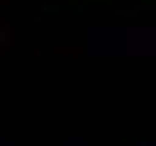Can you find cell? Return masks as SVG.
Masks as SVG:
<instances>
[]
</instances>
